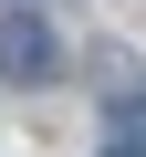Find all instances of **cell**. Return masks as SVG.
Instances as JSON below:
<instances>
[{
	"label": "cell",
	"mask_w": 146,
	"mask_h": 157,
	"mask_svg": "<svg viewBox=\"0 0 146 157\" xmlns=\"http://www.w3.org/2000/svg\"><path fill=\"white\" fill-rule=\"evenodd\" d=\"M52 73H63L52 21L42 11H11V21H0V84H52Z\"/></svg>",
	"instance_id": "6da1fadb"
},
{
	"label": "cell",
	"mask_w": 146,
	"mask_h": 157,
	"mask_svg": "<svg viewBox=\"0 0 146 157\" xmlns=\"http://www.w3.org/2000/svg\"><path fill=\"white\" fill-rule=\"evenodd\" d=\"M104 126H115V157H146V105H136V94H115Z\"/></svg>",
	"instance_id": "7a4b0ae2"
}]
</instances>
